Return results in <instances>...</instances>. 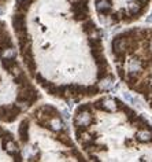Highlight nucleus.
<instances>
[{
  "mask_svg": "<svg viewBox=\"0 0 152 162\" xmlns=\"http://www.w3.org/2000/svg\"><path fill=\"white\" fill-rule=\"evenodd\" d=\"M142 69V63L138 59H132L130 61V72L133 73H138Z\"/></svg>",
  "mask_w": 152,
  "mask_h": 162,
  "instance_id": "nucleus-15",
  "label": "nucleus"
},
{
  "mask_svg": "<svg viewBox=\"0 0 152 162\" xmlns=\"http://www.w3.org/2000/svg\"><path fill=\"white\" fill-rule=\"evenodd\" d=\"M56 140L61 142L62 144L69 146V147H74V146H73L71 139H70V136H67L66 133H61V135H58V136H56Z\"/></svg>",
  "mask_w": 152,
  "mask_h": 162,
  "instance_id": "nucleus-11",
  "label": "nucleus"
},
{
  "mask_svg": "<svg viewBox=\"0 0 152 162\" xmlns=\"http://www.w3.org/2000/svg\"><path fill=\"white\" fill-rule=\"evenodd\" d=\"M18 135H19V140L22 143H27L29 140V120L25 118L21 122L19 128H18Z\"/></svg>",
  "mask_w": 152,
  "mask_h": 162,
  "instance_id": "nucleus-2",
  "label": "nucleus"
},
{
  "mask_svg": "<svg viewBox=\"0 0 152 162\" xmlns=\"http://www.w3.org/2000/svg\"><path fill=\"white\" fill-rule=\"evenodd\" d=\"M14 82H15V84H18L19 87H27V85H30L29 80H27V76L23 72H22L21 74L15 76V77H14Z\"/></svg>",
  "mask_w": 152,
  "mask_h": 162,
  "instance_id": "nucleus-8",
  "label": "nucleus"
},
{
  "mask_svg": "<svg viewBox=\"0 0 152 162\" xmlns=\"http://www.w3.org/2000/svg\"><path fill=\"white\" fill-rule=\"evenodd\" d=\"M136 139H137L138 142H151L152 140V132L150 131H138L137 135H136Z\"/></svg>",
  "mask_w": 152,
  "mask_h": 162,
  "instance_id": "nucleus-10",
  "label": "nucleus"
},
{
  "mask_svg": "<svg viewBox=\"0 0 152 162\" xmlns=\"http://www.w3.org/2000/svg\"><path fill=\"white\" fill-rule=\"evenodd\" d=\"M74 18L77 21H84L88 20V12H81V14H74Z\"/></svg>",
  "mask_w": 152,
  "mask_h": 162,
  "instance_id": "nucleus-20",
  "label": "nucleus"
},
{
  "mask_svg": "<svg viewBox=\"0 0 152 162\" xmlns=\"http://www.w3.org/2000/svg\"><path fill=\"white\" fill-rule=\"evenodd\" d=\"M103 110H106V112H115V110H118V104H116V100L103 99Z\"/></svg>",
  "mask_w": 152,
  "mask_h": 162,
  "instance_id": "nucleus-7",
  "label": "nucleus"
},
{
  "mask_svg": "<svg viewBox=\"0 0 152 162\" xmlns=\"http://www.w3.org/2000/svg\"><path fill=\"white\" fill-rule=\"evenodd\" d=\"M3 150L7 151V154L10 155H15L18 154V146L15 144L14 140H8V139L3 138Z\"/></svg>",
  "mask_w": 152,
  "mask_h": 162,
  "instance_id": "nucleus-4",
  "label": "nucleus"
},
{
  "mask_svg": "<svg viewBox=\"0 0 152 162\" xmlns=\"http://www.w3.org/2000/svg\"><path fill=\"white\" fill-rule=\"evenodd\" d=\"M99 92H100V88L97 85H92V87L87 88V96H93V95L99 94Z\"/></svg>",
  "mask_w": 152,
  "mask_h": 162,
  "instance_id": "nucleus-16",
  "label": "nucleus"
},
{
  "mask_svg": "<svg viewBox=\"0 0 152 162\" xmlns=\"http://www.w3.org/2000/svg\"><path fill=\"white\" fill-rule=\"evenodd\" d=\"M123 98H125V99L128 100V102L133 103V104H138V103H137V99H136V98H133L130 94H128V92H125V94H123Z\"/></svg>",
  "mask_w": 152,
  "mask_h": 162,
  "instance_id": "nucleus-18",
  "label": "nucleus"
},
{
  "mask_svg": "<svg viewBox=\"0 0 152 162\" xmlns=\"http://www.w3.org/2000/svg\"><path fill=\"white\" fill-rule=\"evenodd\" d=\"M0 30H2V28H0Z\"/></svg>",
  "mask_w": 152,
  "mask_h": 162,
  "instance_id": "nucleus-26",
  "label": "nucleus"
},
{
  "mask_svg": "<svg viewBox=\"0 0 152 162\" xmlns=\"http://www.w3.org/2000/svg\"><path fill=\"white\" fill-rule=\"evenodd\" d=\"M82 112H91V104H81L77 109V113H82Z\"/></svg>",
  "mask_w": 152,
  "mask_h": 162,
  "instance_id": "nucleus-21",
  "label": "nucleus"
},
{
  "mask_svg": "<svg viewBox=\"0 0 152 162\" xmlns=\"http://www.w3.org/2000/svg\"><path fill=\"white\" fill-rule=\"evenodd\" d=\"M27 69H29V73L32 76H34L36 74V63H34V61L33 62H30V63H27Z\"/></svg>",
  "mask_w": 152,
  "mask_h": 162,
  "instance_id": "nucleus-19",
  "label": "nucleus"
},
{
  "mask_svg": "<svg viewBox=\"0 0 152 162\" xmlns=\"http://www.w3.org/2000/svg\"><path fill=\"white\" fill-rule=\"evenodd\" d=\"M96 10L100 14H108L111 11V2L110 0H96Z\"/></svg>",
  "mask_w": 152,
  "mask_h": 162,
  "instance_id": "nucleus-5",
  "label": "nucleus"
},
{
  "mask_svg": "<svg viewBox=\"0 0 152 162\" xmlns=\"http://www.w3.org/2000/svg\"><path fill=\"white\" fill-rule=\"evenodd\" d=\"M2 65H3V68L4 69L10 70L12 66L17 65V59H15V56L14 58H4V59H2Z\"/></svg>",
  "mask_w": 152,
  "mask_h": 162,
  "instance_id": "nucleus-12",
  "label": "nucleus"
},
{
  "mask_svg": "<svg viewBox=\"0 0 152 162\" xmlns=\"http://www.w3.org/2000/svg\"><path fill=\"white\" fill-rule=\"evenodd\" d=\"M62 125L63 124H62L61 120H59V117H53V118L49 120L47 128L51 129V131H53V132H59V131H62Z\"/></svg>",
  "mask_w": 152,
  "mask_h": 162,
  "instance_id": "nucleus-6",
  "label": "nucleus"
},
{
  "mask_svg": "<svg viewBox=\"0 0 152 162\" xmlns=\"http://www.w3.org/2000/svg\"><path fill=\"white\" fill-rule=\"evenodd\" d=\"M147 22H152V12H151V15H150V17L147 18Z\"/></svg>",
  "mask_w": 152,
  "mask_h": 162,
  "instance_id": "nucleus-24",
  "label": "nucleus"
},
{
  "mask_svg": "<svg viewBox=\"0 0 152 162\" xmlns=\"http://www.w3.org/2000/svg\"><path fill=\"white\" fill-rule=\"evenodd\" d=\"M75 114H77L75 118H74L75 128H85L87 129L92 124L91 112H82V113H75Z\"/></svg>",
  "mask_w": 152,
  "mask_h": 162,
  "instance_id": "nucleus-1",
  "label": "nucleus"
},
{
  "mask_svg": "<svg viewBox=\"0 0 152 162\" xmlns=\"http://www.w3.org/2000/svg\"><path fill=\"white\" fill-rule=\"evenodd\" d=\"M15 56V51L8 47V48H2V52H0V58L4 59V58H14Z\"/></svg>",
  "mask_w": 152,
  "mask_h": 162,
  "instance_id": "nucleus-13",
  "label": "nucleus"
},
{
  "mask_svg": "<svg viewBox=\"0 0 152 162\" xmlns=\"http://www.w3.org/2000/svg\"><path fill=\"white\" fill-rule=\"evenodd\" d=\"M21 52H22V56H23L25 65H27V63H30V62L34 61V59H33V52H32L30 46H27V47H25L23 50H21Z\"/></svg>",
  "mask_w": 152,
  "mask_h": 162,
  "instance_id": "nucleus-9",
  "label": "nucleus"
},
{
  "mask_svg": "<svg viewBox=\"0 0 152 162\" xmlns=\"http://www.w3.org/2000/svg\"><path fill=\"white\" fill-rule=\"evenodd\" d=\"M82 29H84L85 33H88V34H92L95 30H96V28H95V24H93V21H91V20H87V22L84 24V26H82Z\"/></svg>",
  "mask_w": 152,
  "mask_h": 162,
  "instance_id": "nucleus-14",
  "label": "nucleus"
},
{
  "mask_svg": "<svg viewBox=\"0 0 152 162\" xmlns=\"http://www.w3.org/2000/svg\"><path fill=\"white\" fill-rule=\"evenodd\" d=\"M63 116H65V118H69V113L66 112V110H65V112H63Z\"/></svg>",
  "mask_w": 152,
  "mask_h": 162,
  "instance_id": "nucleus-23",
  "label": "nucleus"
},
{
  "mask_svg": "<svg viewBox=\"0 0 152 162\" xmlns=\"http://www.w3.org/2000/svg\"><path fill=\"white\" fill-rule=\"evenodd\" d=\"M150 47H151V51H152V41H151V44H150Z\"/></svg>",
  "mask_w": 152,
  "mask_h": 162,
  "instance_id": "nucleus-25",
  "label": "nucleus"
},
{
  "mask_svg": "<svg viewBox=\"0 0 152 162\" xmlns=\"http://www.w3.org/2000/svg\"><path fill=\"white\" fill-rule=\"evenodd\" d=\"M137 2H140L141 4H142V6H144V7H145V6H147V3L150 2V0H137Z\"/></svg>",
  "mask_w": 152,
  "mask_h": 162,
  "instance_id": "nucleus-22",
  "label": "nucleus"
},
{
  "mask_svg": "<svg viewBox=\"0 0 152 162\" xmlns=\"http://www.w3.org/2000/svg\"><path fill=\"white\" fill-rule=\"evenodd\" d=\"M10 73H11L12 76H14V77H15V76H18V74H21L22 70H21V68H19V66H18V63H17V65H15V66H12V68L10 69Z\"/></svg>",
  "mask_w": 152,
  "mask_h": 162,
  "instance_id": "nucleus-17",
  "label": "nucleus"
},
{
  "mask_svg": "<svg viewBox=\"0 0 152 162\" xmlns=\"http://www.w3.org/2000/svg\"><path fill=\"white\" fill-rule=\"evenodd\" d=\"M12 26H14L15 32H19L26 29V22H25V14L19 12V14H15L12 18Z\"/></svg>",
  "mask_w": 152,
  "mask_h": 162,
  "instance_id": "nucleus-3",
  "label": "nucleus"
}]
</instances>
